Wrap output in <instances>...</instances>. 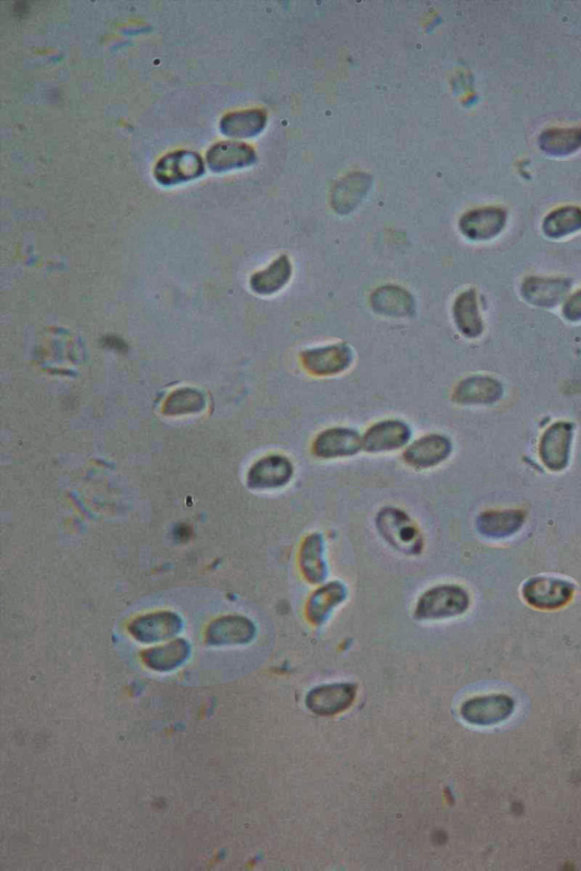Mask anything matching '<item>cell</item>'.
I'll use <instances>...</instances> for the list:
<instances>
[{
    "label": "cell",
    "mask_w": 581,
    "mask_h": 871,
    "mask_svg": "<svg viewBox=\"0 0 581 871\" xmlns=\"http://www.w3.org/2000/svg\"><path fill=\"white\" fill-rule=\"evenodd\" d=\"M293 476V463L284 455L272 454L252 465L247 485L254 490H276L288 486Z\"/></svg>",
    "instance_id": "cell-5"
},
{
    "label": "cell",
    "mask_w": 581,
    "mask_h": 871,
    "mask_svg": "<svg viewBox=\"0 0 581 871\" xmlns=\"http://www.w3.org/2000/svg\"><path fill=\"white\" fill-rule=\"evenodd\" d=\"M562 316L570 323H580L581 321V290L571 294L566 301L563 302Z\"/></svg>",
    "instance_id": "cell-30"
},
{
    "label": "cell",
    "mask_w": 581,
    "mask_h": 871,
    "mask_svg": "<svg viewBox=\"0 0 581 871\" xmlns=\"http://www.w3.org/2000/svg\"><path fill=\"white\" fill-rule=\"evenodd\" d=\"M362 450V437L355 429L334 427L319 434L313 444L317 458L333 460L350 458Z\"/></svg>",
    "instance_id": "cell-11"
},
{
    "label": "cell",
    "mask_w": 581,
    "mask_h": 871,
    "mask_svg": "<svg viewBox=\"0 0 581 871\" xmlns=\"http://www.w3.org/2000/svg\"><path fill=\"white\" fill-rule=\"evenodd\" d=\"M182 620L173 613H156L139 617L130 625L132 636L141 642L170 639L182 630Z\"/></svg>",
    "instance_id": "cell-19"
},
{
    "label": "cell",
    "mask_w": 581,
    "mask_h": 871,
    "mask_svg": "<svg viewBox=\"0 0 581 871\" xmlns=\"http://www.w3.org/2000/svg\"><path fill=\"white\" fill-rule=\"evenodd\" d=\"M352 361V350L344 343L326 345L301 353L303 368L309 374L321 377L342 374L351 366Z\"/></svg>",
    "instance_id": "cell-6"
},
{
    "label": "cell",
    "mask_w": 581,
    "mask_h": 871,
    "mask_svg": "<svg viewBox=\"0 0 581 871\" xmlns=\"http://www.w3.org/2000/svg\"><path fill=\"white\" fill-rule=\"evenodd\" d=\"M452 451L453 445L449 437L431 434L412 443L403 453V460L418 470L431 469L448 460Z\"/></svg>",
    "instance_id": "cell-12"
},
{
    "label": "cell",
    "mask_w": 581,
    "mask_h": 871,
    "mask_svg": "<svg viewBox=\"0 0 581 871\" xmlns=\"http://www.w3.org/2000/svg\"><path fill=\"white\" fill-rule=\"evenodd\" d=\"M515 710V701L504 695L471 698L461 707V716L469 724L491 726L508 718Z\"/></svg>",
    "instance_id": "cell-8"
},
{
    "label": "cell",
    "mask_w": 581,
    "mask_h": 871,
    "mask_svg": "<svg viewBox=\"0 0 581 871\" xmlns=\"http://www.w3.org/2000/svg\"><path fill=\"white\" fill-rule=\"evenodd\" d=\"M542 228L547 238L555 240L581 231V208L568 206L553 210L544 218Z\"/></svg>",
    "instance_id": "cell-26"
},
{
    "label": "cell",
    "mask_w": 581,
    "mask_h": 871,
    "mask_svg": "<svg viewBox=\"0 0 581 871\" xmlns=\"http://www.w3.org/2000/svg\"><path fill=\"white\" fill-rule=\"evenodd\" d=\"M299 566L302 577L310 585H322L328 577L325 540L319 532L308 535L300 548Z\"/></svg>",
    "instance_id": "cell-16"
},
{
    "label": "cell",
    "mask_w": 581,
    "mask_h": 871,
    "mask_svg": "<svg viewBox=\"0 0 581 871\" xmlns=\"http://www.w3.org/2000/svg\"><path fill=\"white\" fill-rule=\"evenodd\" d=\"M571 282L566 278L530 276L522 282V298L534 307L551 309L567 300Z\"/></svg>",
    "instance_id": "cell-9"
},
{
    "label": "cell",
    "mask_w": 581,
    "mask_h": 871,
    "mask_svg": "<svg viewBox=\"0 0 581 871\" xmlns=\"http://www.w3.org/2000/svg\"><path fill=\"white\" fill-rule=\"evenodd\" d=\"M575 425L567 421L555 422L545 430L540 443V458L545 467L561 472L569 465Z\"/></svg>",
    "instance_id": "cell-3"
},
{
    "label": "cell",
    "mask_w": 581,
    "mask_h": 871,
    "mask_svg": "<svg viewBox=\"0 0 581 871\" xmlns=\"http://www.w3.org/2000/svg\"><path fill=\"white\" fill-rule=\"evenodd\" d=\"M575 594V586L567 580L536 577L522 587V596L529 605L540 610H557L566 606Z\"/></svg>",
    "instance_id": "cell-4"
},
{
    "label": "cell",
    "mask_w": 581,
    "mask_h": 871,
    "mask_svg": "<svg viewBox=\"0 0 581 871\" xmlns=\"http://www.w3.org/2000/svg\"><path fill=\"white\" fill-rule=\"evenodd\" d=\"M207 159L214 171H226L254 164L256 152L246 143L222 142L208 151Z\"/></svg>",
    "instance_id": "cell-23"
},
{
    "label": "cell",
    "mask_w": 581,
    "mask_h": 871,
    "mask_svg": "<svg viewBox=\"0 0 581 871\" xmlns=\"http://www.w3.org/2000/svg\"><path fill=\"white\" fill-rule=\"evenodd\" d=\"M205 397L197 390L182 388L168 396L164 404V413L167 416H182V414L196 413L204 410Z\"/></svg>",
    "instance_id": "cell-29"
},
{
    "label": "cell",
    "mask_w": 581,
    "mask_h": 871,
    "mask_svg": "<svg viewBox=\"0 0 581 871\" xmlns=\"http://www.w3.org/2000/svg\"><path fill=\"white\" fill-rule=\"evenodd\" d=\"M356 695L357 688L353 684H326L308 693L306 705L317 715L332 716L348 709L355 701Z\"/></svg>",
    "instance_id": "cell-13"
},
{
    "label": "cell",
    "mask_w": 581,
    "mask_h": 871,
    "mask_svg": "<svg viewBox=\"0 0 581 871\" xmlns=\"http://www.w3.org/2000/svg\"><path fill=\"white\" fill-rule=\"evenodd\" d=\"M256 627L247 617L224 616L210 624L208 644L213 646L247 645L256 637Z\"/></svg>",
    "instance_id": "cell-15"
},
{
    "label": "cell",
    "mask_w": 581,
    "mask_h": 871,
    "mask_svg": "<svg viewBox=\"0 0 581 871\" xmlns=\"http://www.w3.org/2000/svg\"><path fill=\"white\" fill-rule=\"evenodd\" d=\"M504 394L503 385L490 376H471L461 380L454 388L453 402L460 405H492L498 403Z\"/></svg>",
    "instance_id": "cell-14"
},
{
    "label": "cell",
    "mask_w": 581,
    "mask_h": 871,
    "mask_svg": "<svg viewBox=\"0 0 581 871\" xmlns=\"http://www.w3.org/2000/svg\"><path fill=\"white\" fill-rule=\"evenodd\" d=\"M292 265L288 256L282 255L250 278L251 290L259 295H272L280 292L290 282Z\"/></svg>",
    "instance_id": "cell-24"
},
{
    "label": "cell",
    "mask_w": 581,
    "mask_h": 871,
    "mask_svg": "<svg viewBox=\"0 0 581 871\" xmlns=\"http://www.w3.org/2000/svg\"><path fill=\"white\" fill-rule=\"evenodd\" d=\"M348 597V588L343 582L334 580L324 583L311 594L307 603L308 620L315 625H322Z\"/></svg>",
    "instance_id": "cell-17"
},
{
    "label": "cell",
    "mask_w": 581,
    "mask_h": 871,
    "mask_svg": "<svg viewBox=\"0 0 581 871\" xmlns=\"http://www.w3.org/2000/svg\"><path fill=\"white\" fill-rule=\"evenodd\" d=\"M412 430L406 422L389 419L377 422L362 436V450L370 454H380L400 450L406 446Z\"/></svg>",
    "instance_id": "cell-7"
},
{
    "label": "cell",
    "mask_w": 581,
    "mask_h": 871,
    "mask_svg": "<svg viewBox=\"0 0 581 871\" xmlns=\"http://www.w3.org/2000/svg\"><path fill=\"white\" fill-rule=\"evenodd\" d=\"M202 171H204V165L197 154L179 151L164 157L158 163L155 175L159 182L172 184L195 179Z\"/></svg>",
    "instance_id": "cell-18"
},
{
    "label": "cell",
    "mask_w": 581,
    "mask_h": 871,
    "mask_svg": "<svg viewBox=\"0 0 581 871\" xmlns=\"http://www.w3.org/2000/svg\"><path fill=\"white\" fill-rule=\"evenodd\" d=\"M452 312L454 323L463 336L475 340L483 335L484 321L475 289L461 292L453 303Z\"/></svg>",
    "instance_id": "cell-21"
},
{
    "label": "cell",
    "mask_w": 581,
    "mask_h": 871,
    "mask_svg": "<svg viewBox=\"0 0 581 871\" xmlns=\"http://www.w3.org/2000/svg\"><path fill=\"white\" fill-rule=\"evenodd\" d=\"M507 211L499 207L478 208L463 215L459 228L471 241H488L499 236L507 226Z\"/></svg>",
    "instance_id": "cell-10"
},
{
    "label": "cell",
    "mask_w": 581,
    "mask_h": 871,
    "mask_svg": "<svg viewBox=\"0 0 581 871\" xmlns=\"http://www.w3.org/2000/svg\"><path fill=\"white\" fill-rule=\"evenodd\" d=\"M540 146L552 156H568L581 147L580 129H550L541 135Z\"/></svg>",
    "instance_id": "cell-28"
},
{
    "label": "cell",
    "mask_w": 581,
    "mask_h": 871,
    "mask_svg": "<svg viewBox=\"0 0 581 871\" xmlns=\"http://www.w3.org/2000/svg\"><path fill=\"white\" fill-rule=\"evenodd\" d=\"M375 523L378 534L395 551L410 556L423 551V536L409 515L398 507H383L377 513Z\"/></svg>",
    "instance_id": "cell-1"
},
{
    "label": "cell",
    "mask_w": 581,
    "mask_h": 871,
    "mask_svg": "<svg viewBox=\"0 0 581 871\" xmlns=\"http://www.w3.org/2000/svg\"><path fill=\"white\" fill-rule=\"evenodd\" d=\"M267 115L264 111H246L227 115L223 118L221 129L232 138H252L264 130Z\"/></svg>",
    "instance_id": "cell-27"
},
{
    "label": "cell",
    "mask_w": 581,
    "mask_h": 871,
    "mask_svg": "<svg viewBox=\"0 0 581 871\" xmlns=\"http://www.w3.org/2000/svg\"><path fill=\"white\" fill-rule=\"evenodd\" d=\"M370 306L376 314L391 318H403L414 315L415 299L399 286L386 285L376 290L370 297Z\"/></svg>",
    "instance_id": "cell-20"
},
{
    "label": "cell",
    "mask_w": 581,
    "mask_h": 871,
    "mask_svg": "<svg viewBox=\"0 0 581 871\" xmlns=\"http://www.w3.org/2000/svg\"><path fill=\"white\" fill-rule=\"evenodd\" d=\"M191 649L187 641L175 640L163 647H157L143 653L146 664L158 672H168L179 667L190 656Z\"/></svg>",
    "instance_id": "cell-25"
},
{
    "label": "cell",
    "mask_w": 581,
    "mask_h": 871,
    "mask_svg": "<svg viewBox=\"0 0 581 871\" xmlns=\"http://www.w3.org/2000/svg\"><path fill=\"white\" fill-rule=\"evenodd\" d=\"M470 606V596L458 585H439L429 588L418 599L415 617L420 621H441L465 614Z\"/></svg>",
    "instance_id": "cell-2"
},
{
    "label": "cell",
    "mask_w": 581,
    "mask_h": 871,
    "mask_svg": "<svg viewBox=\"0 0 581 871\" xmlns=\"http://www.w3.org/2000/svg\"><path fill=\"white\" fill-rule=\"evenodd\" d=\"M525 514L518 510H493L479 515L476 527L482 536L504 539L516 535L524 526Z\"/></svg>",
    "instance_id": "cell-22"
}]
</instances>
